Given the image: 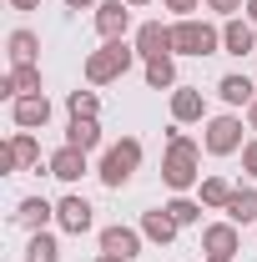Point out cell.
Wrapping results in <instances>:
<instances>
[{"label": "cell", "mask_w": 257, "mask_h": 262, "mask_svg": "<svg viewBox=\"0 0 257 262\" xmlns=\"http://www.w3.org/2000/svg\"><path fill=\"white\" fill-rule=\"evenodd\" d=\"M26 262H61V242H56V232H31V242H26Z\"/></svg>", "instance_id": "cell-24"}, {"label": "cell", "mask_w": 257, "mask_h": 262, "mask_svg": "<svg viewBox=\"0 0 257 262\" xmlns=\"http://www.w3.org/2000/svg\"><path fill=\"white\" fill-rule=\"evenodd\" d=\"M51 222H56V202H46V196H20V202H15V227L46 232Z\"/></svg>", "instance_id": "cell-16"}, {"label": "cell", "mask_w": 257, "mask_h": 262, "mask_svg": "<svg viewBox=\"0 0 257 262\" xmlns=\"http://www.w3.org/2000/svg\"><path fill=\"white\" fill-rule=\"evenodd\" d=\"M10 121H15V131H40L46 121H51V96L40 91V96L10 101Z\"/></svg>", "instance_id": "cell-15"}, {"label": "cell", "mask_w": 257, "mask_h": 262, "mask_svg": "<svg viewBox=\"0 0 257 262\" xmlns=\"http://www.w3.org/2000/svg\"><path fill=\"white\" fill-rule=\"evenodd\" d=\"M161 207L177 217V227H197V222H202V202H197V196H187V192H177L172 202H161Z\"/></svg>", "instance_id": "cell-26"}, {"label": "cell", "mask_w": 257, "mask_h": 262, "mask_svg": "<svg viewBox=\"0 0 257 262\" xmlns=\"http://www.w3.org/2000/svg\"><path fill=\"white\" fill-rule=\"evenodd\" d=\"M101 0H66V10H96Z\"/></svg>", "instance_id": "cell-31"}, {"label": "cell", "mask_w": 257, "mask_h": 262, "mask_svg": "<svg viewBox=\"0 0 257 262\" xmlns=\"http://www.w3.org/2000/svg\"><path fill=\"white\" fill-rule=\"evenodd\" d=\"M242 171H247V177L257 182V136L247 141V146H242Z\"/></svg>", "instance_id": "cell-30"}, {"label": "cell", "mask_w": 257, "mask_h": 262, "mask_svg": "<svg viewBox=\"0 0 257 262\" xmlns=\"http://www.w3.org/2000/svg\"><path fill=\"white\" fill-rule=\"evenodd\" d=\"M96 262H121V257H106V252H101V257H96Z\"/></svg>", "instance_id": "cell-36"}, {"label": "cell", "mask_w": 257, "mask_h": 262, "mask_svg": "<svg viewBox=\"0 0 257 262\" xmlns=\"http://www.w3.org/2000/svg\"><path fill=\"white\" fill-rule=\"evenodd\" d=\"M202 252H207V257H237V252H242V227H237V222H207V227H202Z\"/></svg>", "instance_id": "cell-9"}, {"label": "cell", "mask_w": 257, "mask_h": 262, "mask_svg": "<svg viewBox=\"0 0 257 262\" xmlns=\"http://www.w3.org/2000/svg\"><path fill=\"white\" fill-rule=\"evenodd\" d=\"M207 10H212V15H222V20H232V15H242V10H247V0H207Z\"/></svg>", "instance_id": "cell-28"}, {"label": "cell", "mask_w": 257, "mask_h": 262, "mask_svg": "<svg viewBox=\"0 0 257 262\" xmlns=\"http://www.w3.org/2000/svg\"><path fill=\"white\" fill-rule=\"evenodd\" d=\"M91 151H81V146H56L51 157H46V166H51V177L56 182H66V187H76L86 171H91V162H86Z\"/></svg>", "instance_id": "cell-11"}, {"label": "cell", "mask_w": 257, "mask_h": 262, "mask_svg": "<svg viewBox=\"0 0 257 262\" xmlns=\"http://www.w3.org/2000/svg\"><path fill=\"white\" fill-rule=\"evenodd\" d=\"M126 5H131V10H141V5H152V0H126Z\"/></svg>", "instance_id": "cell-35"}, {"label": "cell", "mask_w": 257, "mask_h": 262, "mask_svg": "<svg viewBox=\"0 0 257 262\" xmlns=\"http://www.w3.org/2000/svg\"><path fill=\"white\" fill-rule=\"evenodd\" d=\"M5 56H10V66H40V35L35 31H10L5 35Z\"/></svg>", "instance_id": "cell-19"}, {"label": "cell", "mask_w": 257, "mask_h": 262, "mask_svg": "<svg viewBox=\"0 0 257 262\" xmlns=\"http://www.w3.org/2000/svg\"><path fill=\"white\" fill-rule=\"evenodd\" d=\"M172 56H222V26H212V20H172Z\"/></svg>", "instance_id": "cell-3"}, {"label": "cell", "mask_w": 257, "mask_h": 262, "mask_svg": "<svg viewBox=\"0 0 257 262\" xmlns=\"http://www.w3.org/2000/svg\"><path fill=\"white\" fill-rule=\"evenodd\" d=\"M172 121H177V126L207 121V91H202V86H177V91H172Z\"/></svg>", "instance_id": "cell-14"}, {"label": "cell", "mask_w": 257, "mask_h": 262, "mask_svg": "<svg viewBox=\"0 0 257 262\" xmlns=\"http://www.w3.org/2000/svg\"><path fill=\"white\" fill-rule=\"evenodd\" d=\"M66 146L96 151V146H101V116H71V126H66Z\"/></svg>", "instance_id": "cell-20"}, {"label": "cell", "mask_w": 257, "mask_h": 262, "mask_svg": "<svg viewBox=\"0 0 257 262\" xmlns=\"http://www.w3.org/2000/svg\"><path fill=\"white\" fill-rule=\"evenodd\" d=\"M5 76H10V86H15V101L20 96H40V86H46V81H40V66H10Z\"/></svg>", "instance_id": "cell-25"}, {"label": "cell", "mask_w": 257, "mask_h": 262, "mask_svg": "<svg viewBox=\"0 0 257 262\" xmlns=\"http://www.w3.org/2000/svg\"><path fill=\"white\" fill-rule=\"evenodd\" d=\"M91 20H96V35H101V40H126L131 5H126V0H101L96 10H91Z\"/></svg>", "instance_id": "cell-10"}, {"label": "cell", "mask_w": 257, "mask_h": 262, "mask_svg": "<svg viewBox=\"0 0 257 262\" xmlns=\"http://www.w3.org/2000/svg\"><path fill=\"white\" fill-rule=\"evenodd\" d=\"M141 76H146V86H152V91H177V86H182V81H177V61H172V56L141 61Z\"/></svg>", "instance_id": "cell-22"}, {"label": "cell", "mask_w": 257, "mask_h": 262, "mask_svg": "<svg viewBox=\"0 0 257 262\" xmlns=\"http://www.w3.org/2000/svg\"><path fill=\"white\" fill-rule=\"evenodd\" d=\"M161 182H166L172 192H192V187H202V141H192L177 121H172V131H166Z\"/></svg>", "instance_id": "cell-1"}, {"label": "cell", "mask_w": 257, "mask_h": 262, "mask_svg": "<svg viewBox=\"0 0 257 262\" xmlns=\"http://www.w3.org/2000/svg\"><path fill=\"white\" fill-rule=\"evenodd\" d=\"M207 212H227V202H232V182L227 177H202V196H197Z\"/></svg>", "instance_id": "cell-23"}, {"label": "cell", "mask_w": 257, "mask_h": 262, "mask_svg": "<svg viewBox=\"0 0 257 262\" xmlns=\"http://www.w3.org/2000/svg\"><path fill=\"white\" fill-rule=\"evenodd\" d=\"M96 242H101V252H106V257H121V262L141 257V247H146L141 227H126V222H111V227H101Z\"/></svg>", "instance_id": "cell-8"}, {"label": "cell", "mask_w": 257, "mask_h": 262, "mask_svg": "<svg viewBox=\"0 0 257 262\" xmlns=\"http://www.w3.org/2000/svg\"><path fill=\"white\" fill-rule=\"evenodd\" d=\"M136 227H141V237H146V242H157V247H172V242H177V217H172V212H166V207H152V212H141V222H136Z\"/></svg>", "instance_id": "cell-17"}, {"label": "cell", "mask_w": 257, "mask_h": 262, "mask_svg": "<svg viewBox=\"0 0 257 262\" xmlns=\"http://www.w3.org/2000/svg\"><path fill=\"white\" fill-rule=\"evenodd\" d=\"M0 171L15 177V171H51V166L40 162V141L31 131H10V141L0 146Z\"/></svg>", "instance_id": "cell-6"}, {"label": "cell", "mask_w": 257, "mask_h": 262, "mask_svg": "<svg viewBox=\"0 0 257 262\" xmlns=\"http://www.w3.org/2000/svg\"><path fill=\"white\" fill-rule=\"evenodd\" d=\"M217 96H222L227 106H232V111H237V106L247 111V106H252V101H257V86H252V81H247V76H242V71H227L222 81H217Z\"/></svg>", "instance_id": "cell-18"}, {"label": "cell", "mask_w": 257, "mask_h": 262, "mask_svg": "<svg viewBox=\"0 0 257 262\" xmlns=\"http://www.w3.org/2000/svg\"><path fill=\"white\" fill-rule=\"evenodd\" d=\"M247 131V116H237V111H222V116H207L202 121V151L207 157H237L252 136H242Z\"/></svg>", "instance_id": "cell-4"}, {"label": "cell", "mask_w": 257, "mask_h": 262, "mask_svg": "<svg viewBox=\"0 0 257 262\" xmlns=\"http://www.w3.org/2000/svg\"><path fill=\"white\" fill-rule=\"evenodd\" d=\"M161 5H166V10L177 15V20H187V15H197V10L207 5V0H161Z\"/></svg>", "instance_id": "cell-29"}, {"label": "cell", "mask_w": 257, "mask_h": 262, "mask_svg": "<svg viewBox=\"0 0 257 262\" xmlns=\"http://www.w3.org/2000/svg\"><path fill=\"white\" fill-rule=\"evenodd\" d=\"M131 46H136V56H141V61L172 56V26H161V20H141L136 35H131Z\"/></svg>", "instance_id": "cell-13"}, {"label": "cell", "mask_w": 257, "mask_h": 262, "mask_svg": "<svg viewBox=\"0 0 257 262\" xmlns=\"http://www.w3.org/2000/svg\"><path fill=\"white\" fill-rule=\"evenodd\" d=\"M136 171H141V141H136V136H121V141H111V146L101 151V166H96L101 187L121 192Z\"/></svg>", "instance_id": "cell-5"}, {"label": "cell", "mask_w": 257, "mask_h": 262, "mask_svg": "<svg viewBox=\"0 0 257 262\" xmlns=\"http://www.w3.org/2000/svg\"><path fill=\"white\" fill-rule=\"evenodd\" d=\"M136 61H141V56H136L131 40H101L96 51L86 56L81 71H86V86H111V81H121Z\"/></svg>", "instance_id": "cell-2"}, {"label": "cell", "mask_w": 257, "mask_h": 262, "mask_svg": "<svg viewBox=\"0 0 257 262\" xmlns=\"http://www.w3.org/2000/svg\"><path fill=\"white\" fill-rule=\"evenodd\" d=\"M91 222H96V207H91L81 192H66L61 202H56V227H61V232L86 237V232H91Z\"/></svg>", "instance_id": "cell-7"}, {"label": "cell", "mask_w": 257, "mask_h": 262, "mask_svg": "<svg viewBox=\"0 0 257 262\" xmlns=\"http://www.w3.org/2000/svg\"><path fill=\"white\" fill-rule=\"evenodd\" d=\"M10 10H40V0H10Z\"/></svg>", "instance_id": "cell-32"}, {"label": "cell", "mask_w": 257, "mask_h": 262, "mask_svg": "<svg viewBox=\"0 0 257 262\" xmlns=\"http://www.w3.org/2000/svg\"><path fill=\"white\" fill-rule=\"evenodd\" d=\"M66 111L71 116H101V96L96 91H71L66 96Z\"/></svg>", "instance_id": "cell-27"}, {"label": "cell", "mask_w": 257, "mask_h": 262, "mask_svg": "<svg viewBox=\"0 0 257 262\" xmlns=\"http://www.w3.org/2000/svg\"><path fill=\"white\" fill-rule=\"evenodd\" d=\"M207 262H237V257H207Z\"/></svg>", "instance_id": "cell-37"}, {"label": "cell", "mask_w": 257, "mask_h": 262, "mask_svg": "<svg viewBox=\"0 0 257 262\" xmlns=\"http://www.w3.org/2000/svg\"><path fill=\"white\" fill-rule=\"evenodd\" d=\"M242 15H247V20L257 26V0H247V10H242Z\"/></svg>", "instance_id": "cell-34"}, {"label": "cell", "mask_w": 257, "mask_h": 262, "mask_svg": "<svg viewBox=\"0 0 257 262\" xmlns=\"http://www.w3.org/2000/svg\"><path fill=\"white\" fill-rule=\"evenodd\" d=\"M247 131H252V136H257V101H252V106H247Z\"/></svg>", "instance_id": "cell-33"}, {"label": "cell", "mask_w": 257, "mask_h": 262, "mask_svg": "<svg viewBox=\"0 0 257 262\" xmlns=\"http://www.w3.org/2000/svg\"><path fill=\"white\" fill-rule=\"evenodd\" d=\"M227 222H237V227H257V187H232Z\"/></svg>", "instance_id": "cell-21"}, {"label": "cell", "mask_w": 257, "mask_h": 262, "mask_svg": "<svg viewBox=\"0 0 257 262\" xmlns=\"http://www.w3.org/2000/svg\"><path fill=\"white\" fill-rule=\"evenodd\" d=\"M222 56H257V26L247 20V15H232V20H222Z\"/></svg>", "instance_id": "cell-12"}]
</instances>
